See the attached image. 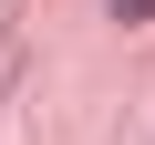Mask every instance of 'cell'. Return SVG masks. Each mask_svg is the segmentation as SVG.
I'll return each mask as SVG.
<instances>
[{
	"mask_svg": "<svg viewBox=\"0 0 155 145\" xmlns=\"http://www.w3.org/2000/svg\"><path fill=\"white\" fill-rule=\"evenodd\" d=\"M114 21H155V0H114Z\"/></svg>",
	"mask_w": 155,
	"mask_h": 145,
	"instance_id": "obj_1",
	"label": "cell"
}]
</instances>
